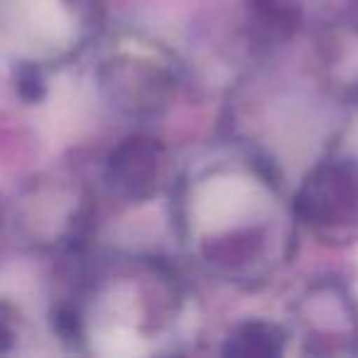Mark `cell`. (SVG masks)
<instances>
[{
	"instance_id": "cell-1",
	"label": "cell",
	"mask_w": 358,
	"mask_h": 358,
	"mask_svg": "<svg viewBox=\"0 0 358 358\" xmlns=\"http://www.w3.org/2000/svg\"><path fill=\"white\" fill-rule=\"evenodd\" d=\"M297 216L324 243L358 236V159L334 157L307 174L297 192Z\"/></svg>"
},
{
	"instance_id": "cell-2",
	"label": "cell",
	"mask_w": 358,
	"mask_h": 358,
	"mask_svg": "<svg viewBox=\"0 0 358 358\" xmlns=\"http://www.w3.org/2000/svg\"><path fill=\"white\" fill-rule=\"evenodd\" d=\"M164 169V150L148 135H130L110 152L106 182L123 201H148L159 189Z\"/></svg>"
},
{
	"instance_id": "cell-3",
	"label": "cell",
	"mask_w": 358,
	"mask_h": 358,
	"mask_svg": "<svg viewBox=\"0 0 358 358\" xmlns=\"http://www.w3.org/2000/svg\"><path fill=\"white\" fill-rule=\"evenodd\" d=\"M285 334L282 327L263 319L243 322L229 334V341L224 343L226 356L236 358H273L285 351Z\"/></svg>"
},
{
	"instance_id": "cell-4",
	"label": "cell",
	"mask_w": 358,
	"mask_h": 358,
	"mask_svg": "<svg viewBox=\"0 0 358 358\" xmlns=\"http://www.w3.org/2000/svg\"><path fill=\"white\" fill-rule=\"evenodd\" d=\"M15 89H17V94H20V99L27 101V103L40 101L42 96H45V79H42L40 69L30 64L20 66L15 74Z\"/></svg>"
},
{
	"instance_id": "cell-5",
	"label": "cell",
	"mask_w": 358,
	"mask_h": 358,
	"mask_svg": "<svg viewBox=\"0 0 358 358\" xmlns=\"http://www.w3.org/2000/svg\"><path fill=\"white\" fill-rule=\"evenodd\" d=\"M13 346V331L6 327V322L0 319V353H6Z\"/></svg>"
}]
</instances>
